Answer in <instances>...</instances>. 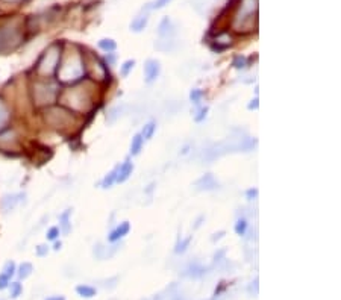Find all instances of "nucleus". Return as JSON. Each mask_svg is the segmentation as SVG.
Here are the masks:
<instances>
[{
  "label": "nucleus",
  "instance_id": "obj_14",
  "mask_svg": "<svg viewBox=\"0 0 341 300\" xmlns=\"http://www.w3.org/2000/svg\"><path fill=\"white\" fill-rule=\"evenodd\" d=\"M9 120H11V112L3 100H0V132L6 129Z\"/></svg>",
  "mask_w": 341,
  "mask_h": 300
},
{
  "label": "nucleus",
  "instance_id": "obj_27",
  "mask_svg": "<svg viewBox=\"0 0 341 300\" xmlns=\"http://www.w3.org/2000/svg\"><path fill=\"white\" fill-rule=\"evenodd\" d=\"M14 273H15V264L12 262V261H8L6 264H5V267H3V275L5 276H8L9 279L14 276Z\"/></svg>",
  "mask_w": 341,
  "mask_h": 300
},
{
  "label": "nucleus",
  "instance_id": "obj_4",
  "mask_svg": "<svg viewBox=\"0 0 341 300\" xmlns=\"http://www.w3.org/2000/svg\"><path fill=\"white\" fill-rule=\"evenodd\" d=\"M61 62V46L52 44L46 52L43 53L38 62V73L41 76H50L58 70V65Z\"/></svg>",
  "mask_w": 341,
  "mask_h": 300
},
{
  "label": "nucleus",
  "instance_id": "obj_12",
  "mask_svg": "<svg viewBox=\"0 0 341 300\" xmlns=\"http://www.w3.org/2000/svg\"><path fill=\"white\" fill-rule=\"evenodd\" d=\"M134 172V164L131 161H124L122 167H119V172H117V182H126L129 177H131Z\"/></svg>",
  "mask_w": 341,
  "mask_h": 300
},
{
  "label": "nucleus",
  "instance_id": "obj_33",
  "mask_svg": "<svg viewBox=\"0 0 341 300\" xmlns=\"http://www.w3.org/2000/svg\"><path fill=\"white\" fill-rule=\"evenodd\" d=\"M47 252H49V247L46 244H41V246L37 247V255L38 256H44V255H47Z\"/></svg>",
  "mask_w": 341,
  "mask_h": 300
},
{
  "label": "nucleus",
  "instance_id": "obj_21",
  "mask_svg": "<svg viewBox=\"0 0 341 300\" xmlns=\"http://www.w3.org/2000/svg\"><path fill=\"white\" fill-rule=\"evenodd\" d=\"M155 129H156V125L153 122L147 123L144 127H143V132H141V137L144 140H150L153 137V133H155Z\"/></svg>",
  "mask_w": 341,
  "mask_h": 300
},
{
  "label": "nucleus",
  "instance_id": "obj_24",
  "mask_svg": "<svg viewBox=\"0 0 341 300\" xmlns=\"http://www.w3.org/2000/svg\"><path fill=\"white\" fill-rule=\"evenodd\" d=\"M190 241H191V237H188V238H185V240H181V241H177L174 252H176V253H184L185 250H187V247L190 246Z\"/></svg>",
  "mask_w": 341,
  "mask_h": 300
},
{
  "label": "nucleus",
  "instance_id": "obj_10",
  "mask_svg": "<svg viewBox=\"0 0 341 300\" xmlns=\"http://www.w3.org/2000/svg\"><path fill=\"white\" fill-rule=\"evenodd\" d=\"M90 67L93 69V72H91V77L93 79H96V80H105L106 79V69H105V65L99 59H93V64Z\"/></svg>",
  "mask_w": 341,
  "mask_h": 300
},
{
  "label": "nucleus",
  "instance_id": "obj_1",
  "mask_svg": "<svg viewBox=\"0 0 341 300\" xmlns=\"http://www.w3.org/2000/svg\"><path fill=\"white\" fill-rule=\"evenodd\" d=\"M58 79L64 83H73L85 75V62L77 52L70 53L62 64L58 65Z\"/></svg>",
  "mask_w": 341,
  "mask_h": 300
},
{
  "label": "nucleus",
  "instance_id": "obj_39",
  "mask_svg": "<svg viewBox=\"0 0 341 300\" xmlns=\"http://www.w3.org/2000/svg\"><path fill=\"white\" fill-rule=\"evenodd\" d=\"M55 250H59L61 249V243H55V247H53Z\"/></svg>",
  "mask_w": 341,
  "mask_h": 300
},
{
  "label": "nucleus",
  "instance_id": "obj_9",
  "mask_svg": "<svg viewBox=\"0 0 341 300\" xmlns=\"http://www.w3.org/2000/svg\"><path fill=\"white\" fill-rule=\"evenodd\" d=\"M22 199H24V194H8L2 199V208L3 211L9 212L12 209H15V206H17Z\"/></svg>",
  "mask_w": 341,
  "mask_h": 300
},
{
  "label": "nucleus",
  "instance_id": "obj_2",
  "mask_svg": "<svg viewBox=\"0 0 341 300\" xmlns=\"http://www.w3.org/2000/svg\"><path fill=\"white\" fill-rule=\"evenodd\" d=\"M258 11V0H241L240 8L234 17V29L235 30H250L253 19Z\"/></svg>",
  "mask_w": 341,
  "mask_h": 300
},
{
  "label": "nucleus",
  "instance_id": "obj_34",
  "mask_svg": "<svg viewBox=\"0 0 341 300\" xmlns=\"http://www.w3.org/2000/svg\"><path fill=\"white\" fill-rule=\"evenodd\" d=\"M206 112H208V109H206V108L200 109L199 115H196V122H202V120L205 119V117H206Z\"/></svg>",
  "mask_w": 341,
  "mask_h": 300
},
{
  "label": "nucleus",
  "instance_id": "obj_20",
  "mask_svg": "<svg viewBox=\"0 0 341 300\" xmlns=\"http://www.w3.org/2000/svg\"><path fill=\"white\" fill-rule=\"evenodd\" d=\"M117 172H119V169L112 170L111 173H108V175L105 176V179H103V182H102V187H103V188H111L112 183L117 182Z\"/></svg>",
  "mask_w": 341,
  "mask_h": 300
},
{
  "label": "nucleus",
  "instance_id": "obj_23",
  "mask_svg": "<svg viewBox=\"0 0 341 300\" xmlns=\"http://www.w3.org/2000/svg\"><path fill=\"white\" fill-rule=\"evenodd\" d=\"M99 47L102 49V50H105V52H112V50H116V47H117V44H116V41L114 40H100L99 41Z\"/></svg>",
  "mask_w": 341,
  "mask_h": 300
},
{
  "label": "nucleus",
  "instance_id": "obj_16",
  "mask_svg": "<svg viewBox=\"0 0 341 300\" xmlns=\"http://www.w3.org/2000/svg\"><path fill=\"white\" fill-rule=\"evenodd\" d=\"M159 35L164 37V38H169L170 35H173V25L169 19H164L161 22L159 25Z\"/></svg>",
  "mask_w": 341,
  "mask_h": 300
},
{
  "label": "nucleus",
  "instance_id": "obj_29",
  "mask_svg": "<svg viewBox=\"0 0 341 300\" xmlns=\"http://www.w3.org/2000/svg\"><path fill=\"white\" fill-rule=\"evenodd\" d=\"M58 235H59V227H50L47 230V240H50V241H53V240H56L58 238Z\"/></svg>",
  "mask_w": 341,
  "mask_h": 300
},
{
  "label": "nucleus",
  "instance_id": "obj_11",
  "mask_svg": "<svg viewBox=\"0 0 341 300\" xmlns=\"http://www.w3.org/2000/svg\"><path fill=\"white\" fill-rule=\"evenodd\" d=\"M129 229H131V226H129V222H123V223H120L116 229H114V230L109 233V241H111V243L119 241L120 238H123L124 235H127Z\"/></svg>",
  "mask_w": 341,
  "mask_h": 300
},
{
  "label": "nucleus",
  "instance_id": "obj_19",
  "mask_svg": "<svg viewBox=\"0 0 341 300\" xmlns=\"http://www.w3.org/2000/svg\"><path fill=\"white\" fill-rule=\"evenodd\" d=\"M32 264L30 262H23L20 267H19V272H17V275H19V277L20 279H26V277H29L30 276V273H32Z\"/></svg>",
  "mask_w": 341,
  "mask_h": 300
},
{
  "label": "nucleus",
  "instance_id": "obj_8",
  "mask_svg": "<svg viewBox=\"0 0 341 300\" xmlns=\"http://www.w3.org/2000/svg\"><path fill=\"white\" fill-rule=\"evenodd\" d=\"M219 187V182L213 175H205L196 182V190L199 191H213Z\"/></svg>",
  "mask_w": 341,
  "mask_h": 300
},
{
  "label": "nucleus",
  "instance_id": "obj_25",
  "mask_svg": "<svg viewBox=\"0 0 341 300\" xmlns=\"http://www.w3.org/2000/svg\"><path fill=\"white\" fill-rule=\"evenodd\" d=\"M9 290H11V297L12 299H17L22 294V291H23V288H22V285H20L19 282H12L11 285H9Z\"/></svg>",
  "mask_w": 341,
  "mask_h": 300
},
{
  "label": "nucleus",
  "instance_id": "obj_30",
  "mask_svg": "<svg viewBox=\"0 0 341 300\" xmlns=\"http://www.w3.org/2000/svg\"><path fill=\"white\" fill-rule=\"evenodd\" d=\"M171 2V0H155V2L152 3V9H159V8H164L166 5H169Z\"/></svg>",
  "mask_w": 341,
  "mask_h": 300
},
{
  "label": "nucleus",
  "instance_id": "obj_17",
  "mask_svg": "<svg viewBox=\"0 0 341 300\" xmlns=\"http://www.w3.org/2000/svg\"><path fill=\"white\" fill-rule=\"evenodd\" d=\"M143 143H144V138L141 137V133H137V135L132 138V143H131V155H138L141 152L143 149Z\"/></svg>",
  "mask_w": 341,
  "mask_h": 300
},
{
  "label": "nucleus",
  "instance_id": "obj_32",
  "mask_svg": "<svg viewBox=\"0 0 341 300\" xmlns=\"http://www.w3.org/2000/svg\"><path fill=\"white\" fill-rule=\"evenodd\" d=\"M6 287H9V277L0 273V290H5Z\"/></svg>",
  "mask_w": 341,
  "mask_h": 300
},
{
  "label": "nucleus",
  "instance_id": "obj_7",
  "mask_svg": "<svg viewBox=\"0 0 341 300\" xmlns=\"http://www.w3.org/2000/svg\"><path fill=\"white\" fill-rule=\"evenodd\" d=\"M159 72H161L159 62L155 61V59H149L144 65V79H146V82L152 83L153 80H156V77L159 76Z\"/></svg>",
  "mask_w": 341,
  "mask_h": 300
},
{
  "label": "nucleus",
  "instance_id": "obj_22",
  "mask_svg": "<svg viewBox=\"0 0 341 300\" xmlns=\"http://www.w3.org/2000/svg\"><path fill=\"white\" fill-rule=\"evenodd\" d=\"M235 232L238 233L240 237L246 235L247 232V220L246 219H238L237 223H235Z\"/></svg>",
  "mask_w": 341,
  "mask_h": 300
},
{
  "label": "nucleus",
  "instance_id": "obj_13",
  "mask_svg": "<svg viewBox=\"0 0 341 300\" xmlns=\"http://www.w3.org/2000/svg\"><path fill=\"white\" fill-rule=\"evenodd\" d=\"M70 215H72V209L64 211L59 215V230H62V233H70L72 230V223H70Z\"/></svg>",
  "mask_w": 341,
  "mask_h": 300
},
{
  "label": "nucleus",
  "instance_id": "obj_6",
  "mask_svg": "<svg viewBox=\"0 0 341 300\" xmlns=\"http://www.w3.org/2000/svg\"><path fill=\"white\" fill-rule=\"evenodd\" d=\"M58 96V87L52 82H38L34 87V99L38 105H50Z\"/></svg>",
  "mask_w": 341,
  "mask_h": 300
},
{
  "label": "nucleus",
  "instance_id": "obj_35",
  "mask_svg": "<svg viewBox=\"0 0 341 300\" xmlns=\"http://www.w3.org/2000/svg\"><path fill=\"white\" fill-rule=\"evenodd\" d=\"M258 108V99H253L252 103H249V109H256Z\"/></svg>",
  "mask_w": 341,
  "mask_h": 300
},
{
  "label": "nucleus",
  "instance_id": "obj_31",
  "mask_svg": "<svg viewBox=\"0 0 341 300\" xmlns=\"http://www.w3.org/2000/svg\"><path fill=\"white\" fill-rule=\"evenodd\" d=\"M234 67H235V69H244V67H246V58L237 56L235 61H234Z\"/></svg>",
  "mask_w": 341,
  "mask_h": 300
},
{
  "label": "nucleus",
  "instance_id": "obj_37",
  "mask_svg": "<svg viewBox=\"0 0 341 300\" xmlns=\"http://www.w3.org/2000/svg\"><path fill=\"white\" fill-rule=\"evenodd\" d=\"M46 300H66V299H64L62 296H52V297H49Z\"/></svg>",
  "mask_w": 341,
  "mask_h": 300
},
{
  "label": "nucleus",
  "instance_id": "obj_15",
  "mask_svg": "<svg viewBox=\"0 0 341 300\" xmlns=\"http://www.w3.org/2000/svg\"><path fill=\"white\" fill-rule=\"evenodd\" d=\"M147 22H149V17L147 14H140L138 17H135V20L131 23V29L134 32H141L146 26H147Z\"/></svg>",
  "mask_w": 341,
  "mask_h": 300
},
{
  "label": "nucleus",
  "instance_id": "obj_38",
  "mask_svg": "<svg viewBox=\"0 0 341 300\" xmlns=\"http://www.w3.org/2000/svg\"><path fill=\"white\" fill-rule=\"evenodd\" d=\"M256 193H258L256 190H250V191L247 193V196H249V199H252V197H255V196H256Z\"/></svg>",
  "mask_w": 341,
  "mask_h": 300
},
{
  "label": "nucleus",
  "instance_id": "obj_28",
  "mask_svg": "<svg viewBox=\"0 0 341 300\" xmlns=\"http://www.w3.org/2000/svg\"><path fill=\"white\" fill-rule=\"evenodd\" d=\"M202 96H203V93L200 91V90H193L191 93H190V99H191V102L193 103H200V99H202Z\"/></svg>",
  "mask_w": 341,
  "mask_h": 300
},
{
  "label": "nucleus",
  "instance_id": "obj_18",
  "mask_svg": "<svg viewBox=\"0 0 341 300\" xmlns=\"http://www.w3.org/2000/svg\"><path fill=\"white\" fill-rule=\"evenodd\" d=\"M76 293H77L80 297H87V299L96 296V290H94L93 287H90V285H79V287L76 288Z\"/></svg>",
  "mask_w": 341,
  "mask_h": 300
},
{
  "label": "nucleus",
  "instance_id": "obj_36",
  "mask_svg": "<svg viewBox=\"0 0 341 300\" xmlns=\"http://www.w3.org/2000/svg\"><path fill=\"white\" fill-rule=\"evenodd\" d=\"M224 235V232H219V233H214V237H213V241H216V240H220L221 237Z\"/></svg>",
  "mask_w": 341,
  "mask_h": 300
},
{
  "label": "nucleus",
  "instance_id": "obj_3",
  "mask_svg": "<svg viewBox=\"0 0 341 300\" xmlns=\"http://www.w3.org/2000/svg\"><path fill=\"white\" fill-rule=\"evenodd\" d=\"M64 103L73 108L74 111H88L93 105L91 94L84 87H76L64 94Z\"/></svg>",
  "mask_w": 341,
  "mask_h": 300
},
{
  "label": "nucleus",
  "instance_id": "obj_5",
  "mask_svg": "<svg viewBox=\"0 0 341 300\" xmlns=\"http://www.w3.org/2000/svg\"><path fill=\"white\" fill-rule=\"evenodd\" d=\"M22 41V30L15 23H8L0 27V53L14 50Z\"/></svg>",
  "mask_w": 341,
  "mask_h": 300
},
{
  "label": "nucleus",
  "instance_id": "obj_26",
  "mask_svg": "<svg viewBox=\"0 0 341 300\" xmlns=\"http://www.w3.org/2000/svg\"><path fill=\"white\" fill-rule=\"evenodd\" d=\"M134 65H135V61H134V59H129V61H126V62L122 65V70H120L122 76H127L129 73H131V70L134 69Z\"/></svg>",
  "mask_w": 341,
  "mask_h": 300
}]
</instances>
